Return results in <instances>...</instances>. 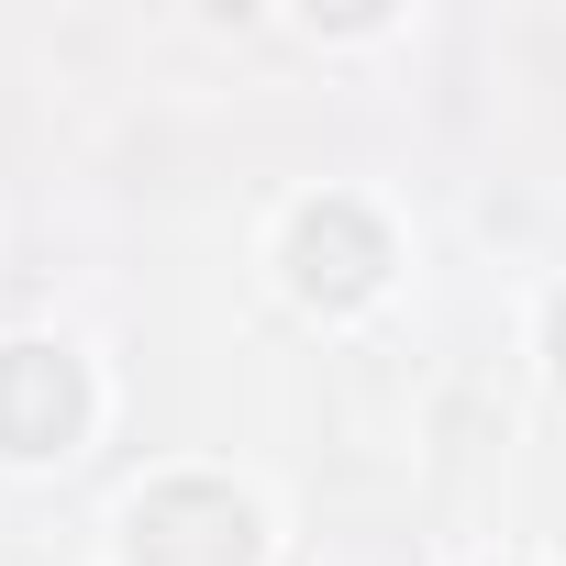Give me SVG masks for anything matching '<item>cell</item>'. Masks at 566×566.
<instances>
[{
  "label": "cell",
  "mask_w": 566,
  "mask_h": 566,
  "mask_svg": "<svg viewBox=\"0 0 566 566\" xmlns=\"http://www.w3.org/2000/svg\"><path fill=\"white\" fill-rule=\"evenodd\" d=\"M67 411H78V389H67V367H56L45 345H12V356H0V444H12V455H45V444L67 433Z\"/></svg>",
  "instance_id": "1"
}]
</instances>
